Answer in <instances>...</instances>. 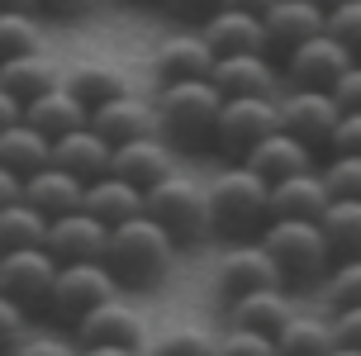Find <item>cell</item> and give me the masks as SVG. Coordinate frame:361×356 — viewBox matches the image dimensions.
<instances>
[{
  "instance_id": "obj_1",
  "label": "cell",
  "mask_w": 361,
  "mask_h": 356,
  "mask_svg": "<svg viewBox=\"0 0 361 356\" xmlns=\"http://www.w3.org/2000/svg\"><path fill=\"white\" fill-rule=\"evenodd\" d=\"M180 243L152 219V214H138L128 223H114L109 228V247H105V266L119 276L124 290H147L157 285L171 271Z\"/></svg>"
},
{
  "instance_id": "obj_2",
  "label": "cell",
  "mask_w": 361,
  "mask_h": 356,
  "mask_svg": "<svg viewBox=\"0 0 361 356\" xmlns=\"http://www.w3.org/2000/svg\"><path fill=\"white\" fill-rule=\"evenodd\" d=\"M209 200H214V228L233 243H252L262 238L271 219V180L257 176L247 161H228L214 180H209Z\"/></svg>"
},
{
  "instance_id": "obj_3",
  "label": "cell",
  "mask_w": 361,
  "mask_h": 356,
  "mask_svg": "<svg viewBox=\"0 0 361 356\" xmlns=\"http://www.w3.org/2000/svg\"><path fill=\"white\" fill-rule=\"evenodd\" d=\"M224 109V90L200 76V81H166L157 90V124L176 147H209Z\"/></svg>"
},
{
  "instance_id": "obj_4",
  "label": "cell",
  "mask_w": 361,
  "mask_h": 356,
  "mask_svg": "<svg viewBox=\"0 0 361 356\" xmlns=\"http://www.w3.org/2000/svg\"><path fill=\"white\" fill-rule=\"evenodd\" d=\"M147 214L162 223L180 247H200L214 238V200H209V185L185 171H171L162 185L147 190Z\"/></svg>"
},
{
  "instance_id": "obj_5",
  "label": "cell",
  "mask_w": 361,
  "mask_h": 356,
  "mask_svg": "<svg viewBox=\"0 0 361 356\" xmlns=\"http://www.w3.org/2000/svg\"><path fill=\"white\" fill-rule=\"evenodd\" d=\"M262 243L276 257V266L286 271L290 285H314L333 271V243L319 219H271L262 228Z\"/></svg>"
},
{
  "instance_id": "obj_6",
  "label": "cell",
  "mask_w": 361,
  "mask_h": 356,
  "mask_svg": "<svg viewBox=\"0 0 361 356\" xmlns=\"http://www.w3.org/2000/svg\"><path fill=\"white\" fill-rule=\"evenodd\" d=\"M276 128H286V119H281V95H224L214 147L228 161H243Z\"/></svg>"
},
{
  "instance_id": "obj_7",
  "label": "cell",
  "mask_w": 361,
  "mask_h": 356,
  "mask_svg": "<svg viewBox=\"0 0 361 356\" xmlns=\"http://www.w3.org/2000/svg\"><path fill=\"white\" fill-rule=\"evenodd\" d=\"M119 290H124V285H119V276H114L105 262H62L57 285H53V295H48V314H53L57 323L76 328L90 309H100L105 300H114Z\"/></svg>"
},
{
  "instance_id": "obj_8",
  "label": "cell",
  "mask_w": 361,
  "mask_h": 356,
  "mask_svg": "<svg viewBox=\"0 0 361 356\" xmlns=\"http://www.w3.org/2000/svg\"><path fill=\"white\" fill-rule=\"evenodd\" d=\"M267 285H290V281H286V271L276 266V257L267 252L262 238H252V243H228V247L219 252L214 290H219L224 304L238 300V295H252V290H267Z\"/></svg>"
},
{
  "instance_id": "obj_9",
  "label": "cell",
  "mask_w": 361,
  "mask_h": 356,
  "mask_svg": "<svg viewBox=\"0 0 361 356\" xmlns=\"http://www.w3.org/2000/svg\"><path fill=\"white\" fill-rule=\"evenodd\" d=\"M357 62V53L347 48V43H338V38L328 34H314L309 43H300V48H290L286 57H281V71H286L290 86H309V90H333L338 81H343V71Z\"/></svg>"
},
{
  "instance_id": "obj_10",
  "label": "cell",
  "mask_w": 361,
  "mask_h": 356,
  "mask_svg": "<svg viewBox=\"0 0 361 356\" xmlns=\"http://www.w3.org/2000/svg\"><path fill=\"white\" fill-rule=\"evenodd\" d=\"M281 119L295 138H305L314 152L328 147L333 152V133L343 124V105L333 90H309V86H290L281 95Z\"/></svg>"
},
{
  "instance_id": "obj_11",
  "label": "cell",
  "mask_w": 361,
  "mask_h": 356,
  "mask_svg": "<svg viewBox=\"0 0 361 356\" xmlns=\"http://www.w3.org/2000/svg\"><path fill=\"white\" fill-rule=\"evenodd\" d=\"M57 271H62V262L48 252V243L5 252V257H0V290L15 295L19 304H29V309H48V295H53V285H57Z\"/></svg>"
},
{
  "instance_id": "obj_12",
  "label": "cell",
  "mask_w": 361,
  "mask_h": 356,
  "mask_svg": "<svg viewBox=\"0 0 361 356\" xmlns=\"http://www.w3.org/2000/svg\"><path fill=\"white\" fill-rule=\"evenodd\" d=\"M72 338L81 347H138L147 352V319L138 314V304L124 300V290L105 300L100 309H90L86 319L72 328Z\"/></svg>"
},
{
  "instance_id": "obj_13",
  "label": "cell",
  "mask_w": 361,
  "mask_h": 356,
  "mask_svg": "<svg viewBox=\"0 0 361 356\" xmlns=\"http://www.w3.org/2000/svg\"><path fill=\"white\" fill-rule=\"evenodd\" d=\"M219 53L209 48V38L200 34V24H180L176 34H166L152 53V71L157 81H200V76H214Z\"/></svg>"
},
{
  "instance_id": "obj_14",
  "label": "cell",
  "mask_w": 361,
  "mask_h": 356,
  "mask_svg": "<svg viewBox=\"0 0 361 356\" xmlns=\"http://www.w3.org/2000/svg\"><path fill=\"white\" fill-rule=\"evenodd\" d=\"M105 247H109V223L95 219L90 209L57 214L48 223V252L57 262H105Z\"/></svg>"
},
{
  "instance_id": "obj_15",
  "label": "cell",
  "mask_w": 361,
  "mask_h": 356,
  "mask_svg": "<svg viewBox=\"0 0 361 356\" xmlns=\"http://www.w3.org/2000/svg\"><path fill=\"white\" fill-rule=\"evenodd\" d=\"M109 171H119L124 180H133V185L152 190V185H162L171 171H180V166H176V142L166 138V133H147V138L119 142V147H114V166H109Z\"/></svg>"
},
{
  "instance_id": "obj_16",
  "label": "cell",
  "mask_w": 361,
  "mask_h": 356,
  "mask_svg": "<svg viewBox=\"0 0 361 356\" xmlns=\"http://www.w3.org/2000/svg\"><path fill=\"white\" fill-rule=\"evenodd\" d=\"M90 124L100 128L114 147L119 142H133V138H147V133H162V124H157V100H143L133 90L114 95L105 105H95L90 109Z\"/></svg>"
},
{
  "instance_id": "obj_17",
  "label": "cell",
  "mask_w": 361,
  "mask_h": 356,
  "mask_svg": "<svg viewBox=\"0 0 361 356\" xmlns=\"http://www.w3.org/2000/svg\"><path fill=\"white\" fill-rule=\"evenodd\" d=\"M224 95H276L286 71L276 67L271 53H228L214 62V76H209Z\"/></svg>"
},
{
  "instance_id": "obj_18",
  "label": "cell",
  "mask_w": 361,
  "mask_h": 356,
  "mask_svg": "<svg viewBox=\"0 0 361 356\" xmlns=\"http://www.w3.org/2000/svg\"><path fill=\"white\" fill-rule=\"evenodd\" d=\"M262 24H267L271 53L286 57L290 48H300V43H309L314 34H324L328 29V10H319L314 0H276L267 15H262Z\"/></svg>"
},
{
  "instance_id": "obj_19",
  "label": "cell",
  "mask_w": 361,
  "mask_h": 356,
  "mask_svg": "<svg viewBox=\"0 0 361 356\" xmlns=\"http://www.w3.org/2000/svg\"><path fill=\"white\" fill-rule=\"evenodd\" d=\"M200 34L209 38V48L219 57L228 53H271V38H267V24L262 15H247V10H228V5H219L214 15L200 24ZM276 57V53H271Z\"/></svg>"
},
{
  "instance_id": "obj_20",
  "label": "cell",
  "mask_w": 361,
  "mask_h": 356,
  "mask_svg": "<svg viewBox=\"0 0 361 356\" xmlns=\"http://www.w3.org/2000/svg\"><path fill=\"white\" fill-rule=\"evenodd\" d=\"M53 161H57V166H67L72 176H81L90 185L95 176H105L109 166H114V142H109L95 124L72 128V133L53 138Z\"/></svg>"
},
{
  "instance_id": "obj_21",
  "label": "cell",
  "mask_w": 361,
  "mask_h": 356,
  "mask_svg": "<svg viewBox=\"0 0 361 356\" xmlns=\"http://www.w3.org/2000/svg\"><path fill=\"white\" fill-rule=\"evenodd\" d=\"M243 161L252 166L257 176H267L271 185H276V180H286V176H300V171H314V166H319V161H314V147H309L305 138H295L290 128H276L271 138H262Z\"/></svg>"
},
{
  "instance_id": "obj_22",
  "label": "cell",
  "mask_w": 361,
  "mask_h": 356,
  "mask_svg": "<svg viewBox=\"0 0 361 356\" xmlns=\"http://www.w3.org/2000/svg\"><path fill=\"white\" fill-rule=\"evenodd\" d=\"M295 319V304H290V285H267L252 295H238L228 300V328H257V333H281Z\"/></svg>"
},
{
  "instance_id": "obj_23",
  "label": "cell",
  "mask_w": 361,
  "mask_h": 356,
  "mask_svg": "<svg viewBox=\"0 0 361 356\" xmlns=\"http://www.w3.org/2000/svg\"><path fill=\"white\" fill-rule=\"evenodd\" d=\"M328 204H333V190H328L319 166L271 185V214L276 219H324Z\"/></svg>"
},
{
  "instance_id": "obj_24",
  "label": "cell",
  "mask_w": 361,
  "mask_h": 356,
  "mask_svg": "<svg viewBox=\"0 0 361 356\" xmlns=\"http://www.w3.org/2000/svg\"><path fill=\"white\" fill-rule=\"evenodd\" d=\"M81 209H90L95 219H105L109 228H114V223H128V219L147 214V190L124 180L119 171H105V176H95L86 185V204Z\"/></svg>"
},
{
  "instance_id": "obj_25",
  "label": "cell",
  "mask_w": 361,
  "mask_h": 356,
  "mask_svg": "<svg viewBox=\"0 0 361 356\" xmlns=\"http://www.w3.org/2000/svg\"><path fill=\"white\" fill-rule=\"evenodd\" d=\"M24 200H29V204H38L48 219H57V214H72V209H81V204H86V180L72 176L67 166L48 161L43 171L24 176Z\"/></svg>"
},
{
  "instance_id": "obj_26",
  "label": "cell",
  "mask_w": 361,
  "mask_h": 356,
  "mask_svg": "<svg viewBox=\"0 0 361 356\" xmlns=\"http://www.w3.org/2000/svg\"><path fill=\"white\" fill-rule=\"evenodd\" d=\"M24 119H29L34 128H43L48 138H62V133H72V128H86L90 124V105L57 81L53 90H43L38 100H29V105H24Z\"/></svg>"
},
{
  "instance_id": "obj_27",
  "label": "cell",
  "mask_w": 361,
  "mask_h": 356,
  "mask_svg": "<svg viewBox=\"0 0 361 356\" xmlns=\"http://www.w3.org/2000/svg\"><path fill=\"white\" fill-rule=\"evenodd\" d=\"M48 161H53V138L43 128H34L29 119L0 128V166H10L15 176H34Z\"/></svg>"
},
{
  "instance_id": "obj_28",
  "label": "cell",
  "mask_w": 361,
  "mask_h": 356,
  "mask_svg": "<svg viewBox=\"0 0 361 356\" xmlns=\"http://www.w3.org/2000/svg\"><path fill=\"white\" fill-rule=\"evenodd\" d=\"M57 81H62V67H57L43 48H38V53H24V57L0 62V86L10 90V95H19L24 105H29V100H38L43 90H53Z\"/></svg>"
},
{
  "instance_id": "obj_29",
  "label": "cell",
  "mask_w": 361,
  "mask_h": 356,
  "mask_svg": "<svg viewBox=\"0 0 361 356\" xmlns=\"http://www.w3.org/2000/svg\"><path fill=\"white\" fill-rule=\"evenodd\" d=\"M62 86L72 90V95H81V100L95 109V105H105V100H114V95H124L128 76L114 67V62H95V57H86V62L62 67Z\"/></svg>"
},
{
  "instance_id": "obj_30",
  "label": "cell",
  "mask_w": 361,
  "mask_h": 356,
  "mask_svg": "<svg viewBox=\"0 0 361 356\" xmlns=\"http://www.w3.org/2000/svg\"><path fill=\"white\" fill-rule=\"evenodd\" d=\"M48 214L29 204V200H15V204H5L0 209V257L5 252H19V247H38V243H48Z\"/></svg>"
},
{
  "instance_id": "obj_31",
  "label": "cell",
  "mask_w": 361,
  "mask_h": 356,
  "mask_svg": "<svg viewBox=\"0 0 361 356\" xmlns=\"http://www.w3.org/2000/svg\"><path fill=\"white\" fill-rule=\"evenodd\" d=\"M276 342H281V356H328L338 347V333H333V319L295 314V319L276 333Z\"/></svg>"
},
{
  "instance_id": "obj_32",
  "label": "cell",
  "mask_w": 361,
  "mask_h": 356,
  "mask_svg": "<svg viewBox=\"0 0 361 356\" xmlns=\"http://www.w3.org/2000/svg\"><path fill=\"white\" fill-rule=\"evenodd\" d=\"M319 223L333 243V257H361V200H333Z\"/></svg>"
},
{
  "instance_id": "obj_33",
  "label": "cell",
  "mask_w": 361,
  "mask_h": 356,
  "mask_svg": "<svg viewBox=\"0 0 361 356\" xmlns=\"http://www.w3.org/2000/svg\"><path fill=\"white\" fill-rule=\"evenodd\" d=\"M43 48V24L34 10H0V62Z\"/></svg>"
},
{
  "instance_id": "obj_34",
  "label": "cell",
  "mask_w": 361,
  "mask_h": 356,
  "mask_svg": "<svg viewBox=\"0 0 361 356\" xmlns=\"http://www.w3.org/2000/svg\"><path fill=\"white\" fill-rule=\"evenodd\" d=\"M147 356H224V338H214L209 328L185 323V328H166Z\"/></svg>"
},
{
  "instance_id": "obj_35",
  "label": "cell",
  "mask_w": 361,
  "mask_h": 356,
  "mask_svg": "<svg viewBox=\"0 0 361 356\" xmlns=\"http://www.w3.org/2000/svg\"><path fill=\"white\" fill-rule=\"evenodd\" d=\"M328 309H357L361 304V257H338L333 271L324 276Z\"/></svg>"
},
{
  "instance_id": "obj_36",
  "label": "cell",
  "mask_w": 361,
  "mask_h": 356,
  "mask_svg": "<svg viewBox=\"0 0 361 356\" xmlns=\"http://www.w3.org/2000/svg\"><path fill=\"white\" fill-rule=\"evenodd\" d=\"M319 171H324L333 200H361V157L357 152H333Z\"/></svg>"
},
{
  "instance_id": "obj_37",
  "label": "cell",
  "mask_w": 361,
  "mask_h": 356,
  "mask_svg": "<svg viewBox=\"0 0 361 356\" xmlns=\"http://www.w3.org/2000/svg\"><path fill=\"white\" fill-rule=\"evenodd\" d=\"M29 304H19L15 295H5L0 290V352H15L19 342L29 338Z\"/></svg>"
},
{
  "instance_id": "obj_38",
  "label": "cell",
  "mask_w": 361,
  "mask_h": 356,
  "mask_svg": "<svg viewBox=\"0 0 361 356\" xmlns=\"http://www.w3.org/2000/svg\"><path fill=\"white\" fill-rule=\"evenodd\" d=\"M224 356H281V342L257 328H228L224 333Z\"/></svg>"
},
{
  "instance_id": "obj_39",
  "label": "cell",
  "mask_w": 361,
  "mask_h": 356,
  "mask_svg": "<svg viewBox=\"0 0 361 356\" xmlns=\"http://www.w3.org/2000/svg\"><path fill=\"white\" fill-rule=\"evenodd\" d=\"M328 34L361 57V0H347L338 10H328Z\"/></svg>"
},
{
  "instance_id": "obj_40",
  "label": "cell",
  "mask_w": 361,
  "mask_h": 356,
  "mask_svg": "<svg viewBox=\"0 0 361 356\" xmlns=\"http://www.w3.org/2000/svg\"><path fill=\"white\" fill-rule=\"evenodd\" d=\"M15 356H81L76 338H57V333H29L15 347Z\"/></svg>"
},
{
  "instance_id": "obj_41",
  "label": "cell",
  "mask_w": 361,
  "mask_h": 356,
  "mask_svg": "<svg viewBox=\"0 0 361 356\" xmlns=\"http://www.w3.org/2000/svg\"><path fill=\"white\" fill-rule=\"evenodd\" d=\"M157 5H162L166 19H176V24H204L224 0H157Z\"/></svg>"
},
{
  "instance_id": "obj_42",
  "label": "cell",
  "mask_w": 361,
  "mask_h": 356,
  "mask_svg": "<svg viewBox=\"0 0 361 356\" xmlns=\"http://www.w3.org/2000/svg\"><path fill=\"white\" fill-rule=\"evenodd\" d=\"M333 152H357L361 157V109H343V124L333 133Z\"/></svg>"
},
{
  "instance_id": "obj_43",
  "label": "cell",
  "mask_w": 361,
  "mask_h": 356,
  "mask_svg": "<svg viewBox=\"0 0 361 356\" xmlns=\"http://www.w3.org/2000/svg\"><path fill=\"white\" fill-rule=\"evenodd\" d=\"M333 333L343 347H361V304L357 309H333Z\"/></svg>"
},
{
  "instance_id": "obj_44",
  "label": "cell",
  "mask_w": 361,
  "mask_h": 356,
  "mask_svg": "<svg viewBox=\"0 0 361 356\" xmlns=\"http://www.w3.org/2000/svg\"><path fill=\"white\" fill-rule=\"evenodd\" d=\"M333 95H338V105H343V109H361V57L343 71V81L333 86Z\"/></svg>"
},
{
  "instance_id": "obj_45",
  "label": "cell",
  "mask_w": 361,
  "mask_h": 356,
  "mask_svg": "<svg viewBox=\"0 0 361 356\" xmlns=\"http://www.w3.org/2000/svg\"><path fill=\"white\" fill-rule=\"evenodd\" d=\"M100 0H38V15H53V19H76L86 15V10H95Z\"/></svg>"
},
{
  "instance_id": "obj_46",
  "label": "cell",
  "mask_w": 361,
  "mask_h": 356,
  "mask_svg": "<svg viewBox=\"0 0 361 356\" xmlns=\"http://www.w3.org/2000/svg\"><path fill=\"white\" fill-rule=\"evenodd\" d=\"M15 200H24V176H15L10 166H0V209L15 204Z\"/></svg>"
},
{
  "instance_id": "obj_47",
  "label": "cell",
  "mask_w": 361,
  "mask_h": 356,
  "mask_svg": "<svg viewBox=\"0 0 361 356\" xmlns=\"http://www.w3.org/2000/svg\"><path fill=\"white\" fill-rule=\"evenodd\" d=\"M19 119H24V100H19V95H10V90L0 86V128L19 124Z\"/></svg>"
},
{
  "instance_id": "obj_48",
  "label": "cell",
  "mask_w": 361,
  "mask_h": 356,
  "mask_svg": "<svg viewBox=\"0 0 361 356\" xmlns=\"http://www.w3.org/2000/svg\"><path fill=\"white\" fill-rule=\"evenodd\" d=\"M81 356H147L138 347H81Z\"/></svg>"
},
{
  "instance_id": "obj_49",
  "label": "cell",
  "mask_w": 361,
  "mask_h": 356,
  "mask_svg": "<svg viewBox=\"0 0 361 356\" xmlns=\"http://www.w3.org/2000/svg\"><path fill=\"white\" fill-rule=\"evenodd\" d=\"M224 5H228V10H247V15H267L276 0H224Z\"/></svg>"
},
{
  "instance_id": "obj_50",
  "label": "cell",
  "mask_w": 361,
  "mask_h": 356,
  "mask_svg": "<svg viewBox=\"0 0 361 356\" xmlns=\"http://www.w3.org/2000/svg\"><path fill=\"white\" fill-rule=\"evenodd\" d=\"M0 10H34L38 15V0H0Z\"/></svg>"
},
{
  "instance_id": "obj_51",
  "label": "cell",
  "mask_w": 361,
  "mask_h": 356,
  "mask_svg": "<svg viewBox=\"0 0 361 356\" xmlns=\"http://www.w3.org/2000/svg\"><path fill=\"white\" fill-rule=\"evenodd\" d=\"M328 356H361V347H343V342H338V347H333Z\"/></svg>"
},
{
  "instance_id": "obj_52",
  "label": "cell",
  "mask_w": 361,
  "mask_h": 356,
  "mask_svg": "<svg viewBox=\"0 0 361 356\" xmlns=\"http://www.w3.org/2000/svg\"><path fill=\"white\" fill-rule=\"evenodd\" d=\"M319 10H338V5H347V0H314Z\"/></svg>"
},
{
  "instance_id": "obj_53",
  "label": "cell",
  "mask_w": 361,
  "mask_h": 356,
  "mask_svg": "<svg viewBox=\"0 0 361 356\" xmlns=\"http://www.w3.org/2000/svg\"><path fill=\"white\" fill-rule=\"evenodd\" d=\"M0 356H15V352H0Z\"/></svg>"
}]
</instances>
